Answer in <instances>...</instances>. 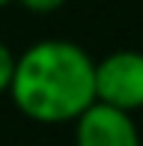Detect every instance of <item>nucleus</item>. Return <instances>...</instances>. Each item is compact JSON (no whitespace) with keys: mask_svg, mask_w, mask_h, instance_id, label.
Instances as JSON below:
<instances>
[{"mask_svg":"<svg viewBox=\"0 0 143 146\" xmlns=\"http://www.w3.org/2000/svg\"><path fill=\"white\" fill-rule=\"evenodd\" d=\"M6 3H15V0H0V6H6Z\"/></svg>","mask_w":143,"mask_h":146,"instance_id":"6","label":"nucleus"},{"mask_svg":"<svg viewBox=\"0 0 143 146\" xmlns=\"http://www.w3.org/2000/svg\"><path fill=\"white\" fill-rule=\"evenodd\" d=\"M12 66H15V54L0 42V96L9 90V81H12Z\"/></svg>","mask_w":143,"mask_h":146,"instance_id":"4","label":"nucleus"},{"mask_svg":"<svg viewBox=\"0 0 143 146\" xmlns=\"http://www.w3.org/2000/svg\"><path fill=\"white\" fill-rule=\"evenodd\" d=\"M15 3H21L27 12H36V15H48V12H57L66 0H15Z\"/></svg>","mask_w":143,"mask_h":146,"instance_id":"5","label":"nucleus"},{"mask_svg":"<svg viewBox=\"0 0 143 146\" xmlns=\"http://www.w3.org/2000/svg\"><path fill=\"white\" fill-rule=\"evenodd\" d=\"M75 146H140L131 113L93 102L75 119Z\"/></svg>","mask_w":143,"mask_h":146,"instance_id":"3","label":"nucleus"},{"mask_svg":"<svg viewBox=\"0 0 143 146\" xmlns=\"http://www.w3.org/2000/svg\"><path fill=\"white\" fill-rule=\"evenodd\" d=\"M95 102L110 104L116 110H134L143 108V51L122 48L110 51L95 63Z\"/></svg>","mask_w":143,"mask_h":146,"instance_id":"2","label":"nucleus"},{"mask_svg":"<svg viewBox=\"0 0 143 146\" xmlns=\"http://www.w3.org/2000/svg\"><path fill=\"white\" fill-rule=\"evenodd\" d=\"M95 60L69 39H42L15 57L9 96L39 125L75 122L95 102Z\"/></svg>","mask_w":143,"mask_h":146,"instance_id":"1","label":"nucleus"}]
</instances>
